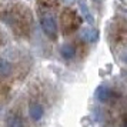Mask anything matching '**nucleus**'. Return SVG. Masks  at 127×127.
Listing matches in <instances>:
<instances>
[{
  "label": "nucleus",
  "instance_id": "1",
  "mask_svg": "<svg viewBox=\"0 0 127 127\" xmlns=\"http://www.w3.org/2000/svg\"><path fill=\"white\" fill-rule=\"evenodd\" d=\"M0 19L6 24H9L16 34H29L32 26V14L27 7H23L20 4L9 6L0 10Z\"/></svg>",
  "mask_w": 127,
  "mask_h": 127
},
{
  "label": "nucleus",
  "instance_id": "8",
  "mask_svg": "<svg viewBox=\"0 0 127 127\" xmlns=\"http://www.w3.org/2000/svg\"><path fill=\"white\" fill-rule=\"evenodd\" d=\"M7 127H24V121L20 116L10 114L7 117Z\"/></svg>",
  "mask_w": 127,
  "mask_h": 127
},
{
  "label": "nucleus",
  "instance_id": "6",
  "mask_svg": "<svg viewBox=\"0 0 127 127\" xmlns=\"http://www.w3.org/2000/svg\"><path fill=\"white\" fill-rule=\"evenodd\" d=\"M60 54L66 60H71L76 56V47L73 44H70V43H66V44H63L60 47Z\"/></svg>",
  "mask_w": 127,
  "mask_h": 127
},
{
  "label": "nucleus",
  "instance_id": "7",
  "mask_svg": "<svg viewBox=\"0 0 127 127\" xmlns=\"http://www.w3.org/2000/svg\"><path fill=\"white\" fill-rule=\"evenodd\" d=\"M12 64L7 62L6 59H1L0 57V77H7L10 76L12 73Z\"/></svg>",
  "mask_w": 127,
  "mask_h": 127
},
{
  "label": "nucleus",
  "instance_id": "2",
  "mask_svg": "<svg viewBox=\"0 0 127 127\" xmlns=\"http://www.w3.org/2000/svg\"><path fill=\"white\" fill-rule=\"evenodd\" d=\"M57 9L56 0H39V22L43 32L52 40L57 39V23L53 10Z\"/></svg>",
  "mask_w": 127,
  "mask_h": 127
},
{
  "label": "nucleus",
  "instance_id": "4",
  "mask_svg": "<svg viewBox=\"0 0 127 127\" xmlns=\"http://www.w3.org/2000/svg\"><path fill=\"white\" fill-rule=\"evenodd\" d=\"M96 97L100 100V101H103V103H109V101H111L113 98L116 97V94L114 92L110 89V87H98L97 89V92H96Z\"/></svg>",
  "mask_w": 127,
  "mask_h": 127
},
{
  "label": "nucleus",
  "instance_id": "3",
  "mask_svg": "<svg viewBox=\"0 0 127 127\" xmlns=\"http://www.w3.org/2000/svg\"><path fill=\"white\" fill-rule=\"evenodd\" d=\"M81 17L71 9H66L60 14V26L64 34H69L71 32H74L80 27Z\"/></svg>",
  "mask_w": 127,
  "mask_h": 127
},
{
  "label": "nucleus",
  "instance_id": "10",
  "mask_svg": "<svg viewBox=\"0 0 127 127\" xmlns=\"http://www.w3.org/2000/svg\"><path fill=\"white\" fill-rule=\"evenodd\" d=\"M81 37L87 41H96L98 37V33H97V30H94V29H84L81 32Z\"/></svg>",
  "mask_w": 127,
  "mask_h": 127
},
{
  "label": "nucleus",
  "instance_id": "9",
  "mask_svg": "<svg viewBox=\"0 0 127 127\" xmlns=\"http://www.w3.org/2000/svg\"><path fill=\"white\" fill-rule=\"evenodd\" d=\"M79 6H80L81 14L84 16V19L87 20V23H90V24H92L93 22H94V17H93L92 14H90V10H89V7H87L86 1H84V0H80V1H79Z\"/></svg>",
  "mask_w": 127,
  "mask_h": 127
},
{
  "label": "nucleus",
  "instance_id": "11",
  "mask_svg": "<svg viewBox=\"0 0 127 127\" xmlns=\"http://www.w3.org/2000/svg\"><path fill=\"white\" fill-rule=\"evenodd\" d=\"M3 41H4V39H3V34H1V32H0V46H3Z\"/></svg>",
  "mask_w": 127,
  "mask_h": 127
},
{
  "label": "nucleus",
  "instance_id": "5",
  "mask_svg": "<svg viewBox=\"0 0 127 127\" xmlns=\"http://www.w3.org/2000/svg\"><path fill=\"white\" fill-rule=\"evenodd\" d=\"M29 114L34 121H37V120H40L41 117H43L44 109H43V106H41L40 103L33 101V103H30V106H29Z\"/></svg>",
  "mask_w": 127,
  "mask_h": 127
}]
</instances>
